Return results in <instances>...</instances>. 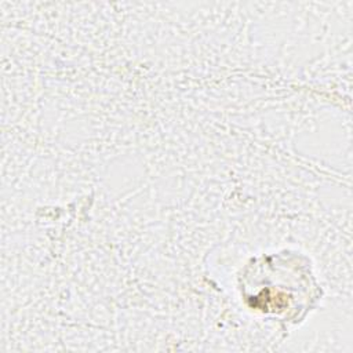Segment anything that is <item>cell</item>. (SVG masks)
<instances>
[{
  "label": "cell",
  "instance_id": "1",
  "mask_svg": "<svg viewBox=\"0 0 353 353\" xmlns=\"http://www.w3.org/2000/svg\"><path fill=\"white\" fill-rule=\"evenodd\" d=\"M240 285L251 309L288 321L305 316L317 291L310 266L301 262V255L287 251L252 259Z\"/></svg>",
  "mask_w": 353,
  "mask_h": 353
}]
</instances>
